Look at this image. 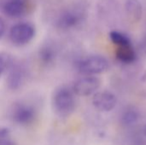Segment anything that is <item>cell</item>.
<instances>
[{
  "label": "cell",
  "instance_id": "obj_14",
  "mask_svg": "<svg viewBox=\"0 0 146 145\" xmlns=\"http://www.w3.org/2000/svg\"><path fill=\"white\" fill-rule=\"evenodd\" d=\"M13 62L14 59L11 54L8 52H0V78L8 71Z\"/></svg>",
  "mask_w": 146,
  "mask_h": 145
},
{
  "label": "cell",
  "instance_id": "obj_6",
  "mask_svg": "<svg viewBox=\"0 0 146 145\" xmlns=\"http://www.w3.org/2000/svg\"><path fill=\"white\" fill-rule=\"evenodd\" d=\"M101 81L95 76H84L75 81L73 85V91L75 95L87 97L94 95L100 87Z\"/></svg>",
  "mask_w": 146,
  "mask_h": 145
},
{
  "label": "cell",
  "instance_id": "obj_18",
  "mask_svg": "<svg viewBox=\"0 0 146 145\" xmlns=\"http://www.w3.org/2000/svg\"><path fill=\"white\" fill-rule=\"evenodd\" d=\"M145 136H146V126H145Z\"/></svg>",
  "mask_w": 146,
  "mask_h": 145
},
{
  "label": "cell",
  "instance_id": "obj_10",
  "mask_svg": "<svg viewBox=\"0 0 146 145\" xmlns=\"http://www.w3.org/2000/svg\"><path fill=\"white\" fill-rule=\"evenodd\" d=\"M5 15L11 18L21 16L26 9L25 3L22 0H8L2 7Z\"/></svg>",
  "mask_w": 146,
  "mask_h": 145
},
{
  "label": "cell",
  "instance_id": "obj_2",
  "mask_svg": "<svg viewBox=\"0 0 146 145\" xmlns=\"http://www.w3.org/2000/svg\"><path fill=\"white\" fill-rule=\"evenodd\" d=\"M35 26L29 22H19L11 26L9 38L11 43L17 46L29 44L35 37Z\"/></svg>",
  "mask_w": 146,
  "mask_h": 145
},
{
  "label": "cell",
  "instance_id": "obj_16",
  "mask_svg": "<svg viewBox=\"0 0 146 145\" xmlns=\"http://www.w3.org/2000/svg\"><path fill=\"white\" fill-rule=\"evenodd\" d=\"M124 122L126 124H133L135 123L138 120V114L135 111H128L123 116Z\"/></svg>",
  "mask_w": 146,
  "mask_h": 145
},
{
  "label": "cell",
  "instance_id": "obj_3",
  "mask_svg": "<svg viewBox=\"0 0 146 145\" xmlns=\"http://www.w3.org/2000/svg\"><path fill=\"white\" fill-rule=\"evenodd\" d=\"M109 62L104 56H90L80 60L77 64L78 71L86 76L102 73L109 68Z\"/></svg>",
  "mask_w": 146,
  "mask_h": 145
},
{
  "label": "cell",
  "instance_id": "obj_12",
  "mask_svg": "<svg viewBox=\"0 0 146 145\" xmlns=\"http://www.w3.org/2000/svg\"><path fill=\"white\" fill-rule=\"evenodd\" d=\"M115 54L117 59L125 63H131L136 59V54L132 45L119 46L116 50Z\"/></svg>",
  "mask_w": 146,
  "mask_h": 145
},
{
  "label": "cell",
  "instance_id": "obj_4",
  "mask_svg": "<svg viewBox=\"0 0 146 145\" xmlns=\"http://www.w3.org/2000/svg\"><path fill=\"white\" fill-rule=\"evenodd\" d=\"M11 120L20 126H28L32 125L37 118L35 108L27 103H15L11 110Z\"/></svg>",
  "mask_w": 146,
  "mask_h": 145
},
{
  "label": "cell",
  "instance_id": "obj_9",
  "mask_svg": "<svg viewBox=\"0 0 146 145\" xmlns=\"http://www.w3.org/2000/svg\"><path fill=\"white\" fill-rule=\"evenodd\" d=\"M56 50L50 42H46L39 48L38 60L44 67H50L56 61Z\"/></svg>",
  "mask_w": 146,
  "mask_h": 145
},
{
  "label": "cell",
  "instance_id": "obj_11",
  "mask_svg": "<svg viewBox=\"0 0 146 145\" xmlns=\"http://www.w3.org/2000/svg\"><path fill=\"white\" fill-rule=\"evenodd\" d=\"M126 12L127 16L133 21H138L141 19L143 9L141 3L139 0H126Z\"/></svg>",
  "mask_w": 146,
  "mask_h": 145
},
{
  "label": "cell",
  "instance_id": "obj_13",
  "mask_svg": "<svg viewBox=\"0 0 146 145\" xmlns=\"http://www.w3.org/2000/svg\"><path fill=\"white\" fill-rule=\"evenodd\" d=\"M110 38L118 47L119 46H128V45H132V43H131L130 38L127 35H125V34H123V33H121L120 32H117V31H112V32H110Z\"/></svg>",
  "mask_w": 146,
  "mask_h": 145
},
{
  "label": "cell",
  "instance_id": "obj_17",
  "mask_svg": "<svg viewBox=\"0 0 146 145\" xmlns=\"http://www.w3.org/2000/svg\"><path fill=\"white\" fill-rule=\"evenodd\" d=\"M6 31V25L3 19L0 16V38H2Z\"/></svg>",
  "mask_w": 146,
  "mask_h": 145
},
{
  "label": "cell",
  "instance_id": "obj_15",
  "mask_svg": "<svg viewBox=\"0 0 146 145\" xmlns=\"http://www.w3.org/2000/svg\"><path fill=\"white\" fill-rule=\"evenodd\" d=\"M0 145H15L11 138L10 131L7 127H0Z\"/></svg>",
  "mask_w": 146,
  "mask_h": 145
},
{
  "label": "cell",
  "instance_id": "obj_8",
  "mask_svg": "<svg viewBox=\"0 0 146 145\" xmlns=\"http://www.w3.org/2000/svg\"><path fill=\"white\" fill-rule=\"evenodd\" d=\"M81 12L77 9H70L64 11L57 21V26L59 28L67 30L75 26L81 20Z\"/></svg>",
  "mask_w": 146,
  "mask_h": 145
},
{
  "label": "cell",
  "instance_id": "obj_5",
  "mask_svg": "<svg viewBox=\"0 0 146 145\" xmlns=\"http://www.w3.org/2000/svg\"><path fill=\"white\" fill-rule=\"evenodd\" d=\"M27 72L21 63L13 62L6 72V85L11 91H17L22 87L26 81Z\"/></svg>",
  "mask_w": 146,
  "mask_h": 145
},
{
  "label": "cell",
  "instance_id": "obj_1",
  "mask_svg": "<svg viewBox=\"0 0 146 145\" xmlns=\"http://www.w3.org/2000/svg\"><path fill=\"white\" fill-rule=\"evenodd\" d=\"M75 97L72 89L60 86L56 89L52 97V106L56 114L62 117L70 115L75 109Z\"/></svg>",
  "mask_w": 146,
  "mask_h": 145
},
{
  "label": "cell",
  "instance_id": "obj_7",
  "mask_svg": "<svg viewBox=\"0 0 146 145\" xmlns=\"http://www.w3.org/2000/svg\"><path fill=\"white\" fill-rule=\"evenodd\" d=\"M117 103L116 97L110 91H98L93 95L92 104L99 111L109 112L115 109Z\"/></svg>",
  "mask_w": 146,
  "mask_h": 145
}]
</instances>
